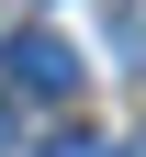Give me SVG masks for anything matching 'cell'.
<instances>
[{"label":"cell","instance_id":"1","mask_svg":"<svg viewBox=\"0 0 146 157\" xmlns=\"http://www.w3.org/2000/svg\"><path fill=\"white\" fill-rule=\"evenodd\" d=\"M0 67H11V90H34V101H68V90H79V56L56 45V34H11Z\"/></svg>","mask_w":146,"mask_h":157},{"label":"cell","instance_id":"2","mask_svg":"<svg viewBox=\"0 0 146 157\" xmlns=\"http://www.w3.org/2000/svg\"><path fill=\"white\" fill-rule=\"evenodd\" d=\"M45 157H101V146H90V135H68V146H45Z\"/></svg>","mask_w":146,"mask_h":157},{"label":"cell","instance_id":"3","mask_svg":"<svg viewBox=\"0 0 146 157\" xmlns=\"http://www.w3.org/2000/svg\"><path fill=\"white\" fill-rule=\"evenodd\" d=\"M0 146H11V101H0Z\"/></svg>","mask_w":146,"mask_h":157},{"label":"cell","instance_id":"4","mask_svg":"<svg viewBox=\"0 0 146 157\" xmlns=\"http://www.w3.org/2000/svg\"><path fill=\"white\" fill-rule=\"evenodd\" d=\"M135 157H146V146H135Z\"/></svg>","mask_w":146,"mask_h":157}]
</instances>
